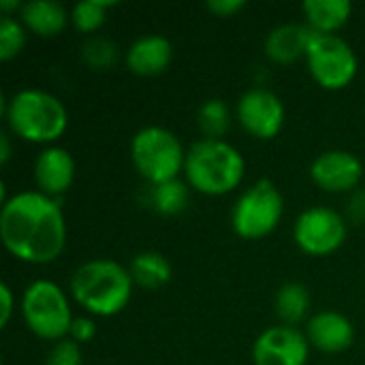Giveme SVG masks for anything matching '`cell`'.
<instances>
[{"label": "cell", "instance_id": "19", "mask_svg": "<svg viewBox=\"0 0 365 365\" xmlns=\"http://www.w3.org/2000/svg\"><path fill=\"white\" fill-rule=\"evenodd\" d=\"M128 272H130L135 284H139L141 289H148V291L165 287L171 280V274H173L171 263L167 261V257L160 255V252H154V250L139 252L133 259Z\"/></svg>", "mask_w": 365, "mask_h": 365}, {"label": "cell", "instance_id": "27", "mask_svg": "<svg viewBox=\"0 0 365 365\" xmlns=\"http://www.w3.org/2000/svg\"><path fill=\"white\" fill-rule=\"evenodd\" d=\"M71 340H75L77 344H83V342H90L94 336H96V325L90 321V319H83V317H77L71 325Z\"/></svg>", "mask_w": 365, "mask_h": 365}, {"label": "cell", "instance_id": "10", "mask_svg": "<svg viewBox=\"0 0 365 365\" xmlns=\"http://www.w3.org/2000/svg\"><path fill=\"white\" fill-rule=\"evenodd\" d=\"M237 120L242 128L257 139H274L284 124V105L267 88H250L237 101Z\"/></svg>", "mask_w": 365, "mask_h": 365}, {"label": "cell", "instance_id": "25", "mask_svg": "<svg viewBox=\"0 0 365 365\" xmlns=\"http://www.w3.org/2000/svg\"><path fill=\"white\" fill-rule=\"evenodd\" d=\"M26 45V30L24 26L11 17L2 15L0 19V60H13Z\"/></svg>", "mask_w": 365, "mask_h": 365}, {"label": "cell", "instance_id": "13", "mask_svg": "<svg viewBox=\"0 0 365 365\" xmlns=\"http://www.w3.org/2000/svg\"><path fill=\"white\" fill-rule=\"evenodd\" d=\"M32 175L38 186V192L47 197H58L66 192L75 180V160L68 150L64 148H45L34 165H32Z\"/></svg>", "mask_w": 365, "mask_h": 365}, {"label": "cell", "instance_id": "7", "mask_svg": "<svg viewBox=\"0 0 365 365\" xmlns=\"http://www.w3.org/2000/svg\"><path fill=\"white\" fill-rule=\"evenodd\" d=\"M284 199L274 182L259 180L246 188L231 210V227L242 240H261L282 220Z\"/></svg>", "mask_w": 365, "mask_h": 365}, {"label": "cell", "instance_id": "31", "mask_svg": "<svg viewBox=\"0 0 365 365\" xmlns=\"http://www.w3.org/2000/svg\"><path fill=\"white\" fill-rule=\"evenodd\" d=\"M9 158H11V141H9V135L2 133L0 135V163L6 165Z\"/></svg>", "mask_w": 365, "mask_h": 365}, {"label": "cell", "instance_id": "20", "mask_svg": "<svg viewBox=\"0 0 365 365\" xmlns=\"http://www.w3.org/2000/svg\"><path fill=\"white\" fill-rule=\"evenodd\" d=\"M188 201H190L188 186L180 180L148 186L145 203L163 216H175V214L184 212L188 207Z\"/></svg>", "mask_w": 365, "mask_h": 365}, {"label": "cell", "instance_id": "23", "mask_svg": "<svg viewBox=\"0 0 365 365\" xmlns=\"http://www.w3.org/2000/svg\"><path fill=\"white\" fill-rule=\"evenodd\" d=\"M81 60L94 71H107L118 62V47L111 38L92 34L81 43Z\"/></svg>", "mask_w": 365, "mask_h": 365}, {"label": "cell", "instance_id": "24", "mask_svg": "<svg viewBox=\"0 0 365 365\" xmlns=\"http://www.w3.org/2000/svg\"><path fill=\"white\" fill-rule=\"evenodd\" d=\"M115 6L113 0H83V2H77L73 6V13H71V21L73 26L83 32V34H90V32H96L105 19H107V11Z\"/></svg>", "mask_w": 365, "mask_h": 365}, {"label": "cell", "instance_id": "2", "mask_svg": "<svg viewBox=\"0 0 365 365\" xmlns=\"http://www.w3.org/2000/svg\"><path fill=\"white\" fill-rule=\"evenodd\" d=\"M73 299L96 317H113L126 308L135 280L126 267L111 259L81 263L71 276Z\"/></svg>", "mask_w": 365, "mask_h": 365}, {"label": "cell", "instance_id": "29", "mask_svg": "<svg viewBox=\"0 0 365 365\" xmlns=\"http://www.w3.org/2000/svg\"><path fill=\"white\" fill-rule=\"evenodd\" d=\"M0 299H2V312H0V327H6L13 314V291L9 284H0Z\"/></svg>", "mask_w": 365, "mask_h": 365}, {"label": "cell", "instance_id": "22", "mask_svg": "<svg viewBox=\"0 0 365 365\" xmlns=\"http://www.w3.org/2000/svg\"><path fill=\"white\" fill-rule=\"evenodd\" d=\"M197 122L205 139H222V135L231 126V113L225 101L220 98H210L199 107Z\"/></svg>", "mask_w": 365, "mask_h": 365}, {"label": "cell", "instance_id": "3", "mask_svg": "<svg viewBox=\"0 0 365 365\" xmlns=\"http://www.w3.org/2000/svg\"><path fill=\"white\" fill-rule=\"evenodd\" d=\"M246 163L240 150L225 139H201L192 143L186 152L184 173L188 186L210 195L220 197L240 186L244 180Z\"/></svg>", "mask_w": 365, "mask_h": 365}, {"label": "cell", "instance_id": "12", "mask_svg": "<svg viewBox=\"0 0 365 365\" xmlns=\"http://www.w3.org/2000/svg\"><path fill=\"white\" fill-rule=\"evenodd\" d=\"M310 175L312 182L327 192H349L361 182L364 165L353 152L329 150L312 163Z\"/></svg>", "mask_w": 365, "mask_h": 365}, {"label": "cell", "instance_id": "15", "mask_svg": "<svg viewBox=\"0 0 365 365\" xmlns=\"http://www.w3.org/2000/svg\"><path fill=\"white\" fill-rule=\"evenodd\" d=\"M355 340L353 323L334 310L314 314L308 321V342L323 353H342Z\"/></svg>", "mask_w": 365, "mask_h": 365}, {"label": "cell", "instance_id": "4", "mask_svg": "<svg viewBox=\"0 0 365 365\" xmlns=\"http://www.w3.org/2000/svg\"><path fill=\"white\" fill-rule=\"evenodd\" d=\"M11 130L24 141L49 143L64 135L68 111L64 103L45 90L26 88L11 96L4 107Z\"/></svg>", "mask_w": 365, "mask_h": 365}, {"label": "cell", "instance_id": "6", "mask_svg": "<svg viewBox=\"0 0 365 365\" xmlns=\"http://www.w3.org/2000/svg\"><path fill=\"white\" fill-rule=\"evenodd\" d=\"M21 314L28 329L43 340H64L71 334L73 314L64 291L49 280H34L21 297Z\"/></svg>", "mask_w": 365, "mask_h": 365}, {"label": "cell", "instance_id": "16", "mask_svg": "<svg viewBox=\"0 0 365 365\" xmlns=\"http://www.w3.org/2000/svg\"><path fill=\"white\" fill-rule=\"evenodd\" d=\"M312 28L304 24H282L274 28L265 38V53L278 64H291L306 56Z\"/></svg>", "mask_w": 365, "mask_h": 365}, {"label": "cell", "instance_id": "1", "mask_svg": "<svg viewBox=\"0 0 365 365\" xmlns=\"http://www.w3.org/2000/svg\"><path fill=\"white\" fill-rule=\"evenodd\" d=\"M0 237L6 250L24 263L45 265L56 261L66 246V220L60 203L34 190L4 199Z\"/></svg>", "mask_w": 365, "mask_h": 365}, {"label": "cell", "instance_id": "26", "mask_svg": "<svg viewBox=\"0 0 365 365\" xmlns=\"http://www.w3.org/2000/svg\"><path fill=\"white\" fill-rule=\"evenodd\" d=\"M45 365H83L81 349L75 340H60L49 351Z\"/></svg>", "mask_w": 365, "mask_h": 365}, {"label": "cell", "instance_id": "5", "mask_svg": "<svg viewBox=\"0 0 365 365\" xmlns=\"http://www.w3.org/2000/svg\"><path fill=\"white\" fill-rule=\"evenodd\" d=\"M130 160L148 184H165L184 171L186 152L169 128L145 126L130 141Z\"/></svg>", "mask_w": 365, "mask_h": 365}, {"label": "cell", "instance_id": "32", "mask_svg": "<svg viewBox=\"0 0 365 365\" xmlns=\"http://www.w3.org/2000/svg\"><path fill=\"white\" fill-rule=\"evenodd\" d=\"M21 2L19 0H0V11L4 13V15H11V11H21Z\"/></svg>", "mask_w": 365, "mask_h": 365}, {"label": "cell", "instance_id": "28", "mask_svg": "<svg viewBox=\"0 0 365 365\" xmlns=\"http://www.w3.org/2000/svg\"><path fill=\"white\" fill-rule=\"evenodd\" d=\"M244 6H246L244 0H210L207 2V9L212 13H216L218 17H231V15L240 13Z\"/></svg>", "mask_w": 365, "mask_h": 365}, {"label": "cell", "instance_id": "8", "mask_svg": "<svg viewBox=\"0 0 365 365\" xmlns=\"http://www.w3.org/2000/svg\"><path fill=\"white\" fill-rule=\"evenodd\" d=\"M306 60L310 75L325 90H342L346 88L359 68L357 53L353 47L338 34H321L312 32Z\"/></svg>", "mask_w": 365, "mask_h": 365}, {"label": "cell", "instance_id": "11", "mask_svg": "<svg viewBox=\"0 0 365 365\" xmlns=\"http://www.w3.org/2000/svg\"><path fill=\"white\" fill-rule=\"evenodd\" d=\"M310 353L308 338L289 325H278L265 329L255 346L252 361L255 365H306Z\"/></svg>", "mask_w": 365, "mask_h": 365}, {"label": "cell", "instance_id": "18", "mask_svg": "<svg viewBox=\"0 0 365 365\" xmlns=\"http://www.w3.org/2000/svg\"><path fill=\"white\" fill-rule=\"evenodd\" d=\"M302 11L306 15V26L314 32L334 34L349 21L353 4L349 0H306Z\"/></svg>", "mask_w": 365, "mask_h": 365}, {"label": "cell", "instance_id": "21", "mask_svg": "<svg viewBox=\"0 0 365 365\" xmlns=\"http://www.w3.org/2000/svg\"><path fill=\"white\" fill-rule=\"evenodd\" d=\"M310 310V293L299 282H287L276 293V314L289 327L302 323Z\"/></svg>", "mask_w": 365, "mask_h": 365}, {"label": "cell", "instance_id": "9", "mask_svg": "<svg viewBox=\"0 0 365 365\" xmlns=\"http://www.w3.org/2000/svg\"><path fill=\"white\" fill-rule=\"evenodd\" d=\"M297 246L310 257H325L336 252L346 240L344 218L325 205L308 207L299 214L293 229Z\"/></svg>", "mask_w": 365, "mask_h": 365}, {"label": "cell", "instance_id": "30", "mask_svg": "<svg viewBox=\"0 0 365 365\" xmlns=\"http://www.w3.org/2000/svg\"><path fill=\"white\" fill-rule=\"evenodd\" d=\"M349 214L355 222L365 220V190H357L349 201Z\"/></svg>", "mask_w": 365, "mask_h": 365}, {"label": "cell", "instance_id": "17", "mask_svg": "<svg viewBox=\"0 0 365 365\" xmlns=\"http://www.w3.org/2000/svg\"><path fill=\"white\" fill-rule=\"evenodd\" d=\"M21 21L38 36H56L66 28L68 13L56 0H30L21 6Z\"/></svg>", "mask_w": 365, "mask_h": 365}, {"label": "cell", "instance_id": "14", "mask_svg": "<svg viewBox=\"0 0 365 365\" xmlns=\"http://www.w3.org/2000/svg\"><path fill=\"white\" fill-rule=\"evenodd\" d=\"M173 60V45L163 34H143L126 51V66L141 77L160 75Z\"/></svg>", "mask_w": 365, "mask_h": 365}]
</instances>
